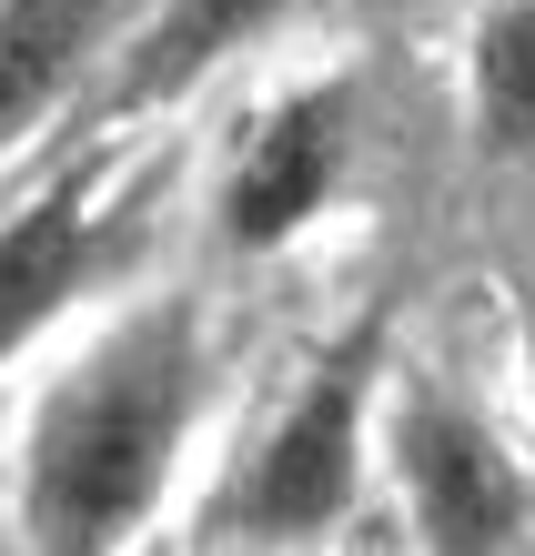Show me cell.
Returning <instances> with one entry per match:
<instances>
[{
  "mask_svg": "<svg viewBox=\"0 0 535 556\" xmlns=\"http://www.w3.org/2000/svg\"><path fill=\"white\" fill-rule=\"evenodd\" d=\"M354 415H364V354L314 375V395L273 425V445L253 455L243 527L253 536H314L354 506Z\"/></svg>",
  "mask_w": 535,
  "mask_h": 556,
  "instance_id": "obj_2",
  "label": "cell"
},
{
  "mask_svg": "<svg viewBox=\"0 0 535 556\" xmlns=\"http://www.w3.org/2000/svg\"><path fill=\"white\" fill-rule=\"evenodd\" d=\"M394 445H405V496H415V527H424L434 556H506L525 496H515L506 455L475 425L445 415V405H405V435Z\"/></svg>",
  "mask_w": 535,
  "mask_h": 556,
  "instance_id": "obj_3",
  "label": "cell"
},
{
  "mask_svg": "<svg viewBox=\"0 0 535 556\" xmlns=\"http://www.w3.org/2000/svg\"><path fill=\"white\" fill-rule=\"evenodd\" d=\"M81 253H91V223L81 203H30L11 233H0V354H21L41 324L61 314V293L81 283Z\"/></svg>",
  "mask_w": 535,
  "mask_h": 556,
  "instance_id": "obj_6",
  "label": "cell"
},
{
  "mask_svg": "<svg viewBox=\"0 0 535 556\" xmlns=\"http://www.w3.org/2000/svg\"><path fill=\"white\" fill-rule=\"evenodd\" d=\"M475 112H485V142L525 152L535 142V0H506L475 41Z\"/></svg>",
  "mask_w": 535,
  "mask_h": 556,
  "instance_id": "obj_8",
  "label": "cell"
},
{
  "mask_svg": "<svg viewBox=\"0 0 535 556\" xmlns=\"http://www.w3.org/2000/svg\"><path fill=\"white\" fill-rule=\"evenodd\" d=\"M192 395H203V344L182 314H142L112 334L61 395L30 415L21 455V527L41 556H122L142 516L173 485Z\"/></svg>",
  "mask_w": 535,
  "mask_h": 556,
  "instance_id": "obj_1",
  "label": "cell"
},
{
  "mask_svg": "<svg viewBox=\"0 0 535 556\" xmlns=\"http://www.w3.org/2000/svg\"><path fill=\"white\" fill-rule=\"evenodd\" d=\"M102 0H0V142H21L51 112V91L81 72Z\"/></svg>",
  "mask_w": 535,
  "mask_h": 556,
  "instance_id": "obj_5",
  "label": "cell"
},
{
  "mask_svg": "<svg viewBox=\"0 0 535 556\" xmlns=\"http://www.w3.org/2000/svg\"><path fill=\"white\" fill-rule=\"evenodd\" d=\"M273 11H283V0H173V21L152 30L142 72H131V102H162V91H182L213 51H232L243 30H263Z\"/></svg>",
  "mask_w": 535,
  "mask_h": 556,
  "instance_id": "obj_7",
  "label": "cell"
},
{
  "mask_svg": "<svg viewBox=\"0 0 535 556\" xmlns=\"http://www.w3.org/2000/svg\"><path fill=\"white\" fill-rule=\"evenodd\" d=\"M333 173H344V102H293L283 122H263L232 173V243H283L293 223H314Z\"/></svg>",
  "mask_w": 535,
  "mask_h": 556,
  "instance_id": "obj_4",
  "label": "cell"
}]
</instances>
